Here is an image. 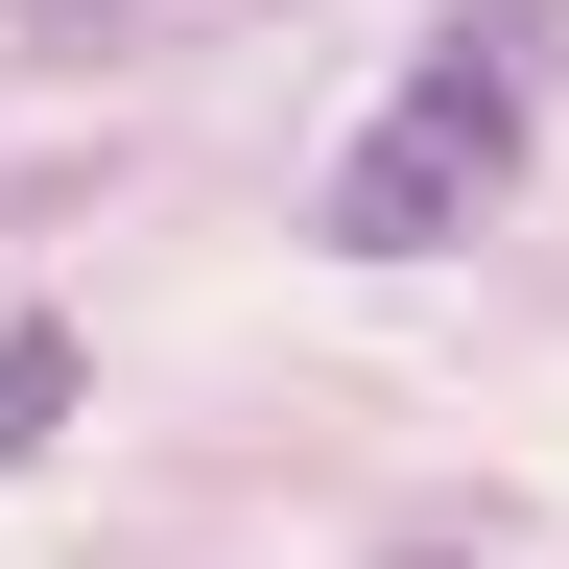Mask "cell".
Returning <instances> with one entry per match:
<instances>
[{"label": "cell", "instance_id": "cell-1", "mask_svg": "<svg viewBox=\"0 0 569 569\" xmlns=\"http://www.w3.org/2000/svg\"><path fill=\"white\" fill-rule=\"evenodd\" d=\"M546 48H569V0H451L403 48V96L332 142V261H451L546 142Z\"/></svg>", "mask_w": 569, "mask_h": 569}, {"label": "cell", "instance_id": "cell-2", "mask_svg": "<svg viewBox=\"0 0 569 569\" xmlns=\"http://www.w3.org/2000/svg\"><path fill=\"white\" fill-rule=\"evenodd\" d=\"M96 403V356H71V309H0V475L48 451V427Z\"/></svg>", "mask_w": 569, "mask_h": 569}]
</instances>
